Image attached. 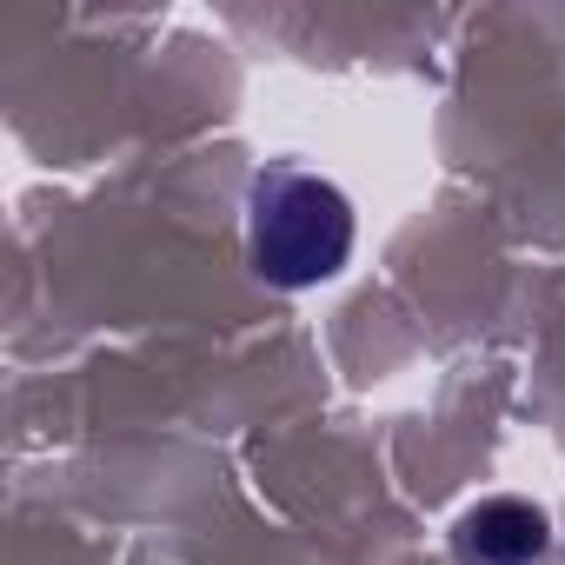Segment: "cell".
I'll return each mask as SVG.
<instances>
[{
    "mask_svg": "<svg viewBox=\"0 0 565 565\" xmlns=\"http://www.w3.org/2000/svg\"><path fill=\"white\" fill-rule=\"evenodd\" d=\"M246 259L279 294L327 287L353 259V200L294 160L266 167L246 193Z\"/></svg>",
    "mask_w": 565,
    "mask_h": 565,
    "instance_id": "1",
    "label": "cell"
},
{
    "mask_svg": "<svg viewBox=\"0 0 565 565\" xmlns=\"http://www.w3.org/2000/svg\"><path fill=\"white\" fill-rule=\"evenodd\" d=\"M552 545L545 512L525 499H479L452 525V558L459 565H539Z\"/></svg>",
    "mask_w": 565,
    "mask_h": 565,
    "instance_id": "2",
    "label": "cell"
}]
</instances>
